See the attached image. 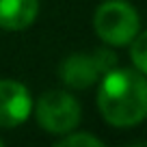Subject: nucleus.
I'll return each instance as SVG.
<instances>
[{
	"mask_svg": "<svg viewBox=\"0 0 147 147\" xmlns=\"http://www.w3.org/2000/svg\"><path fill=\"white\" fill-rule=\"evenodd\" d=\"M95 106L110 128L130 130L147 119V76L138 69L119 67L106 71L97 82Z\"/></svg>",
	"mask_w": 147,
	"mask_h": 147,
	"instance_id": "obj_1",
	"label": "nucleus"
},
{
	"mask_svg": "<svg viewBox=\"0 0 147 147\" xmlns=\"http://www.w3.org/2000/svg\"><path fill=\"white\" fill-rule=\"evenodd\" d=\"M91 24L97 39L115 50L128 48L143 28L141 13L130 0H102L93 11Z\"/></svg>",
	"mask_w": 147,
	"mask_h": 147,
	"instance_id": "obj_2",
	"label": "nucleus"
},
{
	"mask_svg": "<svg viewBox=\"0 0 147 147\" xmlns=\"http://www.w3.org/2000/svg\"><path fill=\"white\" fill-rule=\"evenodd\" d=\"M32 117L46 134L59 138L71 130L80 128L82 104L69 89H48L35 100Z\"/></svg>",
	"mask_w": 147,
	"mask_h": 147,
	"instance_id": "obj_3",
	"label": "nucleus"
},
{
	"mask_svg": "<svg viewBox=\"0 0 147 147\" xmlns=\"http://www.w3.org/2000/svg\"><path fill=\"white\" fill-rule=\"evenodd\" d=\"M119 65L115 48L104 46L93 52H71L59 65V80L69 91H87L97 87L106 71Z\"/></svg>",
	"mask_w": 147,
	"mask_h": 147,
	"instance_id": "obj_4",
	"label": "nucleus"
},
{
	"mask_svg": "<svg viewBox=\"0 0 147 147\" xmlns=\"http://www.w3.org/2000/svg\"><path fill=\"white\" fill-rule=\"evenodd\" d=\"M30 89L15 78H0V130H15L32 117Z\"/></svg>",
	"mask_w": 147,
	"mask_h": 147,
	"instance_id": "obj_5",
	"label": "nucleus"
},
{
	"mask_svg": "<svg viewBox=\"0 0 147 147\" xmlns=\"http://www.w3.org/2000/svg\"><path fill=\"white\" fill-rule=\"evenodd\" d=\"M41 0H0V30L24 32L37 22Z\"/></svg>",
	"mask_w": 147,
	"mask_h": 147,
	"instance_id": "obj_6",
	"label": "nucleus"
},
{
	"mask_svg": "<svg viewBox=\"0 0 147 147\" xmlns=\"http://www.w3.org/2000/svg\"><path fill=\"white\" fill-rule=\"evenodd\" d=\"M56 147H104V141L100 136H95L93 132L87 130H71V132L63 134V136L54 138Z\"/></svg>",
	"mask_w": 147,
	"mask_h": 147,
	"instance_id": "obj_7",
	"label": "nucleus"
},
{
	"mask_svg": "<svg viewBox=\"0 0 147 147\" xmlns=\"http://www.w3.org/2000/svg\"><path fill=\"white\" fill-rule=\"evenodd\" d=\"M128 54L132 67L147 76V28H141V32L132 39V43L128 46Z\"/></svg>",
	"mask_w": 147,
	"mask_h": 147,
	"instance_id": "obj_8",
	"label": "nucleus"
},
{
	"mask_svg": "<svg viewBox=\"0 0 147 147\" xmlns=\"http://www.w3.org/2000/svg\"><path fill=\"white\" fill-rule=\"evenodd\" d=\"M0 147H5V138L2 136H0Z\"/></svg>",
	"mask_w": 147,
	"mask_h": 147,
	"instance_id": "obj_9",
	"label": "nucleus"
}]
</instances>
